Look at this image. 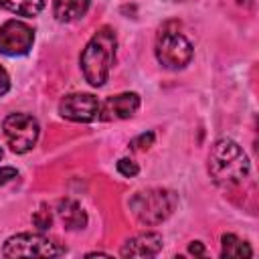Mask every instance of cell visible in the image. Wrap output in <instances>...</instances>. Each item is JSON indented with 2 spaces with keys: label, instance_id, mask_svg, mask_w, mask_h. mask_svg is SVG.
<instances>
[{
  "label": "cell",
  "instance_id": "cell-9",
  "mask_svg": "<svg viewBox=\"0 0 259 259\" xmlns=\"http://www.w3.org/2000/svg\"><path fill=\"white\" fill-rule=\"evenodd\" d=\"M140 109V95L134 91L117 93L107 97L101 103V113L99 119L103 121H115V119H127Z\"/></svg>",
  "mask_w": 259,
  "mask_h": 259
},
{
  "label": "cell",
  "instance_id": "cell-4",
  "mask_svg": "<svg viewBox=\"0 0 259 259\" xmlns=\"http://www.w3.org/2000/svg\"><path fill=\"white\" fill-rule=\"evenodd\" d=\"M174 24L176 22H168L160 28L156 36V49H154L158 63L170 71L184 69L192 61V55H194L190 40L182 32H178Z\"/></svg>",
  "mask_w": 259,
  "mask_h": 259
},
{
  "label": "cell",
  "instance_id": "cell-21",
  "mask_svg": "<svg viewBox=\"0 0 259 259\" xmlns=\"http://www.w3.org/2000/svg\"><path fill=\"white\" fill-rule=\"evenodd\" d=\"M0 158H2V148H0Z\"/></svg>",
  "mask_w": 259,
  "mask_h": 259
},
{
  "label": "cell",
  "instance_id": "cell-17",
  "mask_svg": "<svg viewBox=\"0 0 259 259\" xmlns=\"http://www.w3.org/2000/svg\"><path fill=\"white\" fill-rule=\"evenodd\" d=\"M117 172L125 178H134L140 172V166L132 158H121V160H117Z\"/></svg>",
  "mask_w": 259,
  "mask_h": 259
},
{
  "label": "cell",
  "instance_id": "cell-13",
  "mask_svg": "<svg viewBox=\"0 0 259 259\" xmlns=\"http://www.w3.org/2000/svg\"><path fill=\"white\" fill-rule=\"evenodd\" d=\"M221 243H223V249H221V257L225 259H241V257H253V249L249 247V243L241 241L237 235L233 233H225L221 237Z\"/></svg>",
  "mask_w": 259,
  "mask_h": 259
},
{
  "label": "cell",
  "instance_id": "cell-2",
  "mask_svg": "<svg viewBox=\"0 0 259 259\" xmlns=\"http://www.w3.org/2000/svg\"><path fill=\"white\" fill-rule=\"evenodd\" d=\"M115 49H117V38H115L113 28L101 26L93 32V36L81 51L79 65H81L85 81L91 87L105 85L109 71L113 67V61H115Z\"/></svg>",
  "mask_w": 259,
  "mask_h": 259
},
{
  "label": "cell",
  "instance_id": "cell-15",
  "mask_svg": "<svg viewBox=\"0 0 259 259\" xmlns=\"http://www.w3.org/2000/svg\"><path fill=\"white\" fill-rule=\"evenodd\" d=\"M32 225L36 227V229H40V231H47V229H51V225H53V214H51V210L42 204L38 210H34V214H32Z\"/></svg>",
  "mask_w": 259,
  "mask_h": 259
},
{
  "label": "cell",
  "instance_id": "cell-8",
  "mask_svg": "<svg viewBox=\"0 0 259 259\" xmlns=\"http://www.w3.org/2000/svg\"><path fill=\"white\" fill-rule=\"evenodd\" d=\"M59 113L69 121L91 123V121L99 119L101 103L91 93H69L61 99Z\"/></svg>",
  "mask_w": 259,
  "mask_h": 259
},
{
  "label": "cell",
  "instance_id": "cell-20",
  "mask_svg": "<svg viewBox=\"0 0 259 259\" xmlns=\"http://www.w3.org/2000/svg\"><path fill=\"white\" fill-rule=\"evenodd\" d=\"M188 253H190V255H196V257H202V255H204V245H202L200 241H192V243L188 245Z\"/></svg>",
  "mask_w": 259,
  "mask_h": 259
},
{
  "label": "cell",
  "instance_id": "cell-1",
  "mask_svg": "<svg viewBox=\"0 0 259 259\" xmlns=\"http://www.w3.org/2000/svg\"><path fill=\"white\" fill-rule=\"evenodd\" d=\"M251 172V164L243 148L231 140L221 138L212 144L208 154V174L221 188L241 186Z\"/></svg>",
  "mask_w": 259,
  "mask_h": 259
},
{
  "label": "cell",
  "instance_id": "cell-14",
  "mask_svg": "<svg viewBox=\"0 0 259 259\" xmlns=\"http://www.w3.org/2000/svg\"><path fill=\"white\" fill-rule=\"evenodd\" d=\"M0 8L18 16H36L45 8V0H0Z\"/></svg>",
  "mask_w": 259,
  "mask_h": 259
},
{
  "label": "cell",
  "instance_id": "cell-3",
  "mask_svg": "<svg viewBox=\"0 0 259 259\" xmlns=\"http://www.w3.org/2000/svg\"><path fill=\"white\" fill-rule=\"evenodd\" d=\"M178 194L170 188H146L134 192L130 198V210L134 217L148 227L164 223L176 208Z\"/></svg>",
  "mask_w": 259,
  "mask_h": 259
},
{
  "label": "cell",
  "instance_id": "cell-19",
  "mask_svg": "<svg viewBox=\"0 0 259 259\" xmlns=\"http://www.w3.org/2000/svg\"><path fill=\"white\" fill-rule=\"evenodd\" d=\"M8 89H10V77H8V73L4 71V67L0 65V97L6 95Z\"/></svg>",
  "mask_w": 259,
  "mask_h": 259
},
{
  "label": "cell",
  "instance_id": "cell-16",
  "mask_svg": "<svg viewBox=\"0 0 259 259\" xmlns=\"http://www.w3.org/2000/svg\"><path fill=\"white\" fill-rule=\"evenodd\" d=\"M154 132H144L140 136H136L132 142H130V150H136V152H144V150H150L154 146Z\"/></svg>",
  "mask_w": 259,
  "mask_h": 259
},
{
  "label": "cell",
  "instance_id": "cell-5",
  "mask_svg": "<svg viewBox=\"0 0 259 259\" xmlns=\"http://www.w3.org/2000/svg\"><path fill=\"white\" fill-rule=\"evenodd\" d=\"M67 249L40 233H18L6 239L2 247L4 257H59L65 255Z\"/></svg>",
  "mask_w": 259,
  "mask_h": 259
},
{
  "label": "cell",
  "instance_id": "cell-7",
  "mask_svg": "<svg viewBox=\"0 0 259 259\" xmlns=\"http://www.w3.org/2000/svg\"><path fill=\"white\" fill-rule=\"evenodd\" d=\"M34 30L22 20H6L0 24V53L6 57H20L32 49Z\"/></svg>",
  "mask_w": 259,
  "mask_h": 259
},
{
  "label": "cell",
  "instance_id": "cell-18",
  "mask_svg": "<svg viewBox=\"0 0 259 259\" xmlns=\"http://www.w3.org/2000/svg\"><path fill=\"white\" fill-rule=\"evenodd\" d=\"M16 176H18V170H16V168H12V166H2V168H0V186L12 182Z\"/></svg>",
  "mask_w": 259,
  "mask_h": 259
},
{
  "label": "cell",
  "instance_id": "cell-10",
  "mask_svg": "<svg viewBox=\"0 0 259 259\" xmlns=\"http://www.w3.org/2000/svg\"><path fill=\"white\" fill-rule=\"evenodd\" d=\"M162 235L158 233H140L125 241L121 247V257H154L162 251Z\"/></svg>",
  "mask_w": 259,
  "mask_h": 259
},
{
  "label": "cell",
  "instance_id": "cell-6",
  "mask_svg": "<svg viewBox=\"0 0 259 259\" xmlns=\"http://www.w3.org/2000/svg\"><path fill=\"white\" fill-rule=\"evenodd\" d=\"M2 132H4V138H6L12 152L26 154L36 146L40 127H38L36 117L20 111V113H10L4 117Z\"/></svg>",
  "mask_w": 259,
  "mask_h": 259
},
{
  "label": "cell",
  "instance_id": "cell-11",
  "mask_svg": "<svg viewBox=\"0 0 259 259\" xmlns=\"http://www.w3.org/2000/svg\"><path fill=\"white\" fill-rule=\"evenodd\" d=\"M57 214L69 231H81L87 227V212L73 198H61L57 202Z\"/></svg>",
  "mask_w": 259,
  "mask_h": 259
},
{
  "label": "cell",
  "instance_id": "cell-22",
  "mask_svg": "<svg viewBox=\"0 0 259 259\" xmlns=\"http://www.w3.org/2000/svg\"><path fill=\"white\" fill-rule=\"evenodd\" d=\"M172 2H178V0H172Z\"/></svg>",
  "mask_w": 259,
  "mask_h": 259
},
{
  "label": "cell",
  "instance_id": "cell-12",
  "mask_svg": "<svg viewBox=\"0 0 259 259\" xmlns=\"http://www.w3.org/2000/svg\"><path fill=\"white\" fill-rule=\"evenodd\" d=\"M89 0H53V14L59 22H73L87 14Z\"/></svg>",
  "mask_w": 259,
  "mask_h": 259
}]
</instances>
